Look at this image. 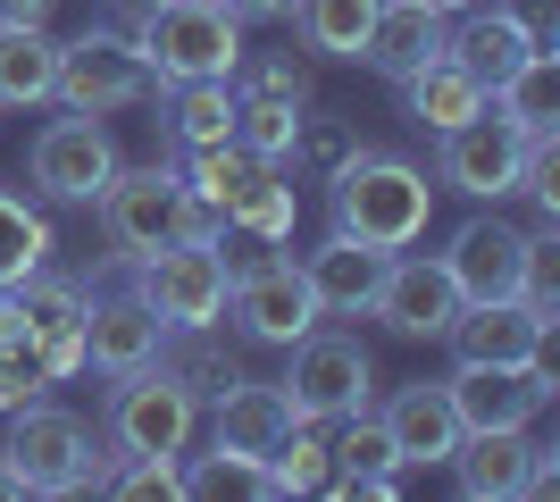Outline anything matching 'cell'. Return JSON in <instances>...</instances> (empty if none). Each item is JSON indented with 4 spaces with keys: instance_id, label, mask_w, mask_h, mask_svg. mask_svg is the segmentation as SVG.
<instances>
[{
    "instance_id": "603a6c76",
    "label": "cell",
    "mask_w": 560,
    "mask_h": 502,
    "mask_svg": "<svg viewBox=\"0 0 560 502\" xmlns=\"http://www.w3.org/2000/svg\"><path fill=\"white\" fill-rule=\"evenodd\" d=\"M444 50H452V59H460V68H468V75H477V84L493 93V84H502V75H511L518 59H527V50H544V34H536L527 17H511V9H493V17L452 25V34H444Z\"/></svg>"
},
{
    "instance_id": "9c48e42d",
    "label": "cell",
    "mask_w": 560,
    "mask_h": 502,
    "mask_svg": "<svg viewBox=\"0 0 560 502\" xmlns=\"http://www.w3.org/2000/svg\"><path fill=\"white\" fill-rule=\"evenodd\" d=\"M176 201H185V176L176 167H117L109 185H101V235L126 268L151 260L160 243H176Z\"/></svg>"
},
{
    "instance_id": "b9f144b4",
    "label": "cell",
    "mask_w": 560,
    "mask_h": 502,
    "mask_svg": "<svg viewBox=\"0 0 560 502\" xmlns=\"http://www.w3.org/2000/svg\"><path fill=\"white\" fill-rule=\"evenodd\" d=\"M126 9H151V0H126Z\"/></svg>"
},
{
    "instance_id": "836d02e7",
    "label": "cell",
    "mask_w": 560,
    "mask_h": 502,
    "mask_svg": "<svg viewBox=\"0 0 560 502\" xmlns=\"http://www.w3.org/2000/svg\"><path fill=\"white\" fill-rule=\"evenodd\" d=\"M518 311L536 327L560 335V243L552 235H527V268H518Z\"/></svg>"
},
{
    "instance_id": "cb8c5ba5",
    "label": "cell",
    "mask_w": 560,
    "mask_h": 502,
    "mask_svg": "<svg viewBox=\"0 0 560 502\" xmlns=\"http://www.w3.org/2000/svg\"><path fill=\"white\" fill-rule=\"evenodd\" d=\"M167 135H176V151L226 143L234 135V75H185V84H167Z\"/></svg>"
},
{
    "instance_id": "f1b7e54d",
    "label": "cell",
    "mask_w": 560,
    "mask_h": 502,
    "mask_svg": "<svg viewBox=\"0 0 560 502\" xmlns=\"http://www.w3.org/2000/svg\"><path fill=\"white\" fill-rule=\"evenodd\" d=\"M185 494L192 502H268L277 494V478H268V460H252V453H226V444H210V453L185 469Z\"/></svg>"
},
{
    "instance_id": "4dcf8cb0",
    "label": "cell",
    "mask_w": 560,
    "mask_h": 502,
    "mask_svg": "<svg viewBox=\"0 0 560 502\" xmlns=\"http://www.w3.org/2000/svg\"><path fill=\"white\" fill-rule=\"evenodd\" d=\"M293 135H302V101L234 93V143H243V151H259V160H293Z\"/></svg>"
},
{
    "instance_id": "f35d334b",
    "label": "cell",
    "mask_w": 560,
    "mask_h": 502,
    "mask_svg": "<svg viewBox=\"0 0 560 502\" xmlns=\"http://www.w3.org/2000/svg\"><path fill=\"white\" fill-rule=\"evenodd\" d=\"M243 25H259V17H293V0H226Z\"/></svg>"
},
{
    "instance_id": "d590c367",
    "label": "cell",
    "mask_w": 560,
    "mask_h": 502,
    "mask_svg": "<svg viewBox=\"0 0 560 502\" xmlns=\"http://www.w3.org/2000/svg\"><path fill=\"white\" fill-rule=\"evenodd\" d=\"M243 93H277V101H302L310 109V59H259Z\"/></svg>"
},
{
    "instance_id": "ffe728a7",
    "label": "cell",
    "mask_w": 560,
    "mask_h": 502,
    "mask_svg": "<svg viewBox=\"0 0 560 502\" xmlns=\"http://www.w3.org/2000/svg\"><path fill=\"white\" fill-rule=\"evenodd\" d=\"M376 419H385V435H394L401 469H435V460H452V444H460V410H452L444 385H401Z\"/></svg>"
},
{
    "instance_id": "4fadbf2b",
    "label": "cell",
    "mask_w": 560,
    "mask_h": 502,
    "mask_svg": "<svg viewBox=\"0 0 560 502\" xmlns=\"http://www.w3.org/2000/svg\"><path fill=\"white\" fill-rule=\"evenodd\" d=\"M518 160H527V135H518L493 101L468 126H452V135H444V185L468 192V201H502V192L518 185Z\"/></svg>"
},
{
    "instance_id": "52a82bcc",
    "label": "cell",
    "mask_w": 560,
    "mask_h": 502,
    "mask_svg": "<svg viewBox=\"0 0 560 502\" xmlns=\"http://www.w3.org/2000/svg\"><path fill=\"white\" fill-rule=\"evenodd\" d=\"M192 428H201V402L167 377L160 360L135 369V377H117V394H109V444L126 460H135V453H176V460H185Z\"/></svg>"
},
{
    "instance_id": "5b68a950",
    "label": "cell",
    "mask_w": 560,
    "mask_h": 502,
    "mask_svg": "<svg viewBox=\"0 0 560 502\" xmlns=\"http://www.w3.org/2000/svg\"><path fill=\"white\" fill-rule=\"evenodd\" d=\"M151 84H160V75H151V59L135 50V34L93 25V34L59 43V84H50V93L68 101V109H84V118H117V109H135Z\"/></svg>"
},
{
    "instance_id": "8d00e7d4",
    "label": "cell",
    "mask_w": 560,
    "mask_h": 502,
    "mask_svg": "<svg viewBox=\"0 0 560 502\" xmlns=\"http://www.w3.org/2000/svg\"><path fill=\"white\" fill-rule=\"evenodd\" d=\"M34 394H43V377H34V360L0 352V419H9V410H25Z\"/></svg>"
},
{
    "instance_id": "ab89813d",
    "label": "cell",
    "mask_w": 560,
    "mask_h": 502,
    "mask_svg": "<svg viewBox=\"0 0 560 502\" xmlns=\"http://www.w3.org/2000/svg\"><path fill=\"white\" fill-rule=\"evenodd\" d=\"M18 494H25V478L9 469V453H0V502H18Z\"/></svg>"
},
{
    "instance_id": "83f0119b",
    "label": "cell",
    "mask_w": 560,
    "mask_h": 502,
    "mask_svg": "<svg viewBox=\"0 0 560 502\" xmlns=\"http://www.w3.org/2000/svg\"><path fill=\"white\" fill-rule=\"evenodd\" d=\"M34 268H50V218L0 185V285H25Z\"/></svg>"
},
{
    "instance_id": "7402d4cb",
    "label": "cell",
    "mask_w": 560,
    "mask_h": 502,
    "mask_svg": "<svg viewBox=\"0 0 560 502\" xmlns=\"http://www.w3.org/2000/svg\"><path fill=\"white\" fill-rule=\"evenodd\" d=\"M401 101H410V118H419L427 135H452V126H468L493 93L460 68V59H452V50H435L419 75H401Z\"/></svg>"
},
{
    "instance_id": "1f68e13d",
    "label": "cell",
    "mask_w": 560,
    "mask_h": 502,
    "mask_svg": "<svg viewBox=\"0 0 560 502\" xmlns=\"http://www.w3.org/2000/svg\"><path fill=\"white\" fill-rule=\"evenodd\" d=\"M268 478H277V494H318L327 486V435H318V419L284 428V444L268 453Z\"/></svg>"
},
{
    "instance_id": "7a4b0ae2",
    "label": "cell",
    "mask_w": 560,
    "mask_h": 502,
    "mask_svg": "<svg viewBox=\"0 0 560 502\" xmlns=\"http://www.w3.org/2000/svg\"><path fill=\"white\" fill-rule=\"evenodd\" d=\"M135 50L151 59L160 84L185 75H243V17L226 0H151L135 25Z\"/></svg>"
},
{
    "instance_id": "44dd1931",
    "label": "cell",
    "mask_w": 560,
    "mask_h": 502,
    "mask_svg": "<svg viewBox=\"0 0 560 502\" xmlns=\"http://www.w3.org/2000/svg\"><path fill=\"white\" fill-rule=\"evenodd\" d=\"M284 428H293V402H284V385H252V377H234L226 394H218V444L226 453H252V460H268L284 444Z\"/></svg>"
},
{
    "instance_id": "277c9868",
    "label": "cell",
    "mask_w": 560,
    "mask_h": 502,
    "mask_svg": "<svg viewBox=\"0 0 560 502\" xmlns=\"http://www.w3.org/2000/svg\"><path fill=\"white\" fill-rule=\"evenodd\" d=\"M142 277V311L160 318L167 335H185V327H218L226 318V285H234V268L218 260V243H160L151 260H135Z\"/></svg>"
},
{
    "instance_id": "6da1fadb",
    "label": "cell",
    "mask_w": 560,
    "mask_h": 502,
    "mask_svg": "<svg viewBox=\"0 0 560 502\" xmlns=\"http://www.w3.org/2000/svg\"><path fill=\"white\" fill-rule=\"evenodd\" d=\"M327 201H335V235L369 243V252H410V243L427 235V210H435V185H427L410 160H394V151H351L343 167L327 176Z\"/></svg>"
},
{
    "instance_id": "3957f363",
    "label": "cell",
    "mask_w": 560,
    "mask_h": 502,
    "mask_svg": "<svg viewBox=\"0 0 560 502\" xmlns=\"http://www.w3.org/2000/svg\"><path fill=\"white\" fill-rule=\"evenodd\" d=\"M0 453H9V469L25 478V494H84V486L101 494L109 469H117L93 444V428H84L75 410H50L43 394L25 410H9V444H0Z\"/></svg>"
},
{
    "instance_id": "4316f807",
    "label": "cell",
    "mask_w": 560,
    "mask_h": 502,
    "mask_svg": "<svg viewBox=\"0 0 560 502\" xmlns=\"http://www.w3.org/2000/svg\"><path fill=\"white\" fill-rule=\"evenodd\" d=\"M376 25V0H293V34L310 59H360Z\"/></svg>"
},
{
    "instance_id": "30bf717a",
    "label": "cell",
    "mask_w": 560,
    "mask_h": 502,
    "mask_svg": "<svg viewBox=\"0 0 560 502\" xmlns=\"http://www.w3.org/2000/svg\"><path fill=\"white\" fill-rule=\"evenodd\" d=\"M25 176H34V192H50V201H101V185L117 176L109 126L84 118V109L50 118L43 135H34V151H25Z\"/></svg>"
},
{
    "instance_id": "d4e9b609",
    "label": "cell",
    "mask_w": 560,
    "mask_h": 502,
    "mask_svg": "<svg viewBox=\"0 0 560 502\" xmlns=\"http://www.w3.org/2000/svg\"><path fill=\"white\" fill-rule=\"evenodd\" d=\"M493 109H502L518 135H560V59L552 50H527V59L493 84Z\"/></svg>"
},
{
    "instance_id": "d6986e66",
    "label": "cell",
    "mask_w": 560,
    "mask_h": 502,
    "mask_svg": "<svg viewBox=\"0 0 560 502\" xmlns=\"http://www.w3.org/2000/svg\"><path fill=\"white\" fill-rule=\"evenodd\" d=\"M452 360H493V369H518V360H536L552 343V327L518 311V302H460V318L444 327Z\"/></svg>"
},
{
    "instance_id": "5bb4252c",
    "label": "cell",
    "mask_w": 560,
    "mask_h": 502,
    "mask_svg": "<svg viewBox=\"0 0 560 502\" xmlns=\"http://www.w3.org/2000/svg\"><path fill=\"white\" fill-rule=\"evenodd\" d=\"M444 268L460 302H518V268H527V235L502 218H468L460 235L444 243Z\"/></svg>"
},
{
    "instance_id": "f546056e",
    "label": "cell",
    "mask_w": 560,
    "mask_h": 502,
    "mask_svg": "<svg viewBox=\"0 0 560 502\" xmlns=\"http://www.w3.org/2000/svg\"><path fill=\"white\" fill-rule=\"evenodd\" d=\"M293 218H302V192H293V185L277 176V167H268V176H252V185H243V201L226 210V235L284 243V235H293Z\"/></svg>"
},
{
    "instance_id": "484cf974",
    "label": "cell",
    "mask_w": 560,
    "mask_h": 502,
    "mask_svg": "<svg viewBox=\"0 0 560 502\" xmlns=\"http://www.w3.org/2000/svg\"><path fill=\"white\" fill-rule=\"evenodd\" d=\"M59 84V43L43 25H0V109H34Z\"/></svg>"
},
{
    "instance_id": "60d3db41",
    "label": "cell",
    "mask_w": 560,
    "mask_h": 502,
    "mask_svg": "<svg viewBox=\"0 0 560 502\" xmlns=\"http://www.w3.org/2000/svg\"><path fill=\"white\" fill-rule=\"evenodd\" d=\"M427 9H444V17H460V9H477V0H427Z\"/></svg>"
},
{
    "instance_id": "ba28073f",
    "label": "cell",
    "mask_w": 560,
    "mask_h": 502,
    "mask_svg": "<svg viewBox=\"0 0 560 502\" xmlns=\"http://www.w3.org/2000/svg\"><path fill=\"white\" fill-rule=\"evenodd\" d=\"M452 410H460V428H527L544 402L560 394V369H552V343L536 360H518V369H493V360H460L444 377Z\"/></svg>"
},
{
    "instance_id": "ac0fdd59",
    "label": "cell",
    "mask_w": 560,
    "mask_h": 502,
    "mask_svg": "<svg viewBox=\"0 0 560 502\" xmlns=\"http://www.w3.org/2000/svg\"><path fill=\"white\" fill-rule=\"evenodd\" d=\"M527 460H536V435L527 428H460L452 478H460L468 502H511L527 486Z\"/></svg>"
},
{
    "instance_id": "74e56055",
    "label": "cell",
    "mask_w": 560,
    "mask_h": 502,
    "mask_svg": "<svg viewBox=\"0 0 560 502\" xmlns=\"http://www.w3.org/2000/svg\"><path fill=\"white\" fill-rule=\"evenodd\" d=\"M0 25H50V0H0Z\"/></svg>"
},
{
    "instance_id": "e575fe53",
    "label": "cell",
    "mask_w": 560,
    "mask_h": 502,
    "mask_svg": "<svg viewBox=\"0 0 560 502\" xmlns=\"http://www.w3.org/2000/svg\"><path fill=\"white\" fill-rule=\"evenodd\" d=\"M351 151H360V135H351L343 118H302V135H293V160H302L318 185H327V176L351 160Z\"/></svg>"
},
{
    "instance_id": "d6a6232c",
    "label": "cell",
    "mask_w": 560,
    "mask_h": 502,
    "mask_svg": "<svg viewBox=\"0 0 560 502\" xmlns=\"http://www.w3.org/2000/svg\"><path fill=\"white\" fill-rule=\"evenodd\" d=\"M201 335H210V327H185V352H167V343H160V369H167L176 385H185L192 402H201V394L218 402V394H226V385L243 377V369H234V352H218V343H201Z\"/></svg>"
},
{
    "instance_id": "9a60e30c",
    "label": "cell",
    "mask_w": 560,
    "mask_h": 502,
    "mask_svg": "<svg viewBox=\"0 0 560 502\" xmlns=\"http://www.w3.org/2000/svg\"><path fill=\"white\" fill-rule=\"evenodd\" d=\"M167 343V327L142 311V293H117V302H84V369L101 377H135L151 369Z\"/></svg>"
},
{
    "instance_id": "8fae6325",
    "label": "cell",
    "mask_w": 560,
    "mask_h": 502,
    "mask_svg": "<svg viewBox=\"0 0 560 502\" xmlns=\"http://www.w3.org/2000/svg\"><path fill=\"white\" fill-rule=\"evenodd\" d=\"M226 302H234V327H243V343H302L310 327H318V302H310V285H302V260H259V268H243L226 285Z\"/></svg>"
},
{
    "instance_id": "8992f818",
    "label": "cell",
    "mask_w": 560,
    "mask_h": 502,
    "mask_svg": "<svg viewBox=\"0 0 560 502\" xmlns=\"http://www.w3.org/2000/svg\"><path fill=\"white\" fill-rule=\"evenodd\" d=\"M293 369H284V402L293 419H351V410H369V343H351V335H318L310 327L302 343H284Z\"/></svg>"
},
{
    "instance_id": "7c38bea8",
    "label": "cell",
    "mask_w": 560,
    "mask_h": 502,
    "mask_svg": "<svg viewBox=\"0 0 560 502\" xmlns=\"http://www.w3.org/2000/svg\"><path fill=\"white\" fill-rule=\"evenodd\" d=\"M369 318H385V327L410 335V343H444V327L460 318V285H452L444 252H435V260H385Z\"/></svg>"
},
{
    "instance_id": "e0dca14e",
    "label": "cell",
    "mask_w": 560,
    "mask_h": 502,
    "mask_svg": "<svg viewBox=\"0 0 560 502\" xmlns=\"http://www.w3.org/2000/svg\"><path fill=\"white\" fill-rule=\"evenodd\" d=\"M444 9H427V0H376V25H369V43H360V68L376 75H419L435 50H444Z\"/></svg>"
},
{
    "instance_id": "2e32d148",
    "label": "cell",
    "mask_w": 560,
    "mask_h": 502,
    "mask_svg": "<svg viewBox=\"0 0 560 502\" xmlns=\"http://www.w3.org/2000/svg\"><path fill=\"white\" fill-rule=\"evenodd\" d=\"M385 260H394V252H369V243H351V235H327L318 252H302V285H310V302H318V318H360L376 302Z\"/></svg>"
}]
</instances>
